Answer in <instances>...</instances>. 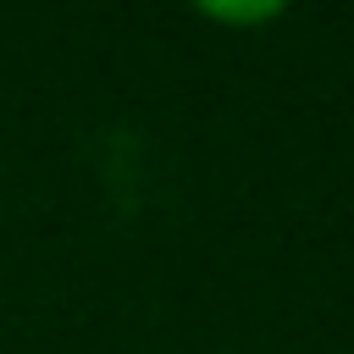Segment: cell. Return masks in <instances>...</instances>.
I'll return each instance as SVG.
<instances>
[{
    "label": "cell",
    "instance_id": "obj_1",
    "mask_svg": "<svg viewBox=\"0 0 354 354\" xmlns=\"http://www.w3.org/2000/svg\"><path fill=\"white\" fill-rule=\"evenodd\" d=\"M210 17H221V22H271L277 17V6H210Z\"/></svg>",
    "mask_w": 354,
    "mask_h": 354
}]
</instances>
